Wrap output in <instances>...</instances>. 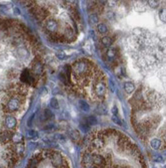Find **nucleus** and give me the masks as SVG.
<instances>
[{
    "instance_id": "obj_1",
    "label": "nucleus",
    "mask_w": 166,
    "mask_h": 168,
    "mask_svg": "<svg viewBox=\"0 0 166 168\" xmlns=\"http://www.w3.org/2000/svg\"><path fill=\"white\" fill-rule=\"evenodd\" d=\"M72 67V74L77 79H83L84 75L89 74L91 70V63L86 59H80L74 62Z\"/></svg>"
},
{
    "instance_id": "obj_2",
    "label": "nucleus",
    "mask_w": 166,
    "mask_h": 168,
    "mask_svg": "<svg viewBox=\"0 0 166 168\" xmlns=\"http://www.w3.org/2000/svg\"><path fill=\"white\" fill-rule=\"evenodd\" d=\"M24 97H20V96H17V97L11 98L7 101L6 105L3 106V110L4 112H16L20 109L22 103L24 102Z\"/></svg>"
},
{
    "instance_id": "obj_3",
    "label": "nucleus",
    "mask_w": 166,
    "mask_h": 168,
    "mask_svg": "<svg viewBox=\"0 0 166 168\" xmlns=\"http://www.w3.org/2000/svg\"><path fill=\"white\" fill-rule=\"evenodd\" d=\"M20 80H21L22 84H27V85H34L35 83L34 75L30 73V71L27 69L24 70L20 75Z\"/></svg>"
},
{
    "instance_id": "obj_4",
    "label": "nucleus",
    "mask_w": 166,
    "mask_h": 168,
    "mask_svg": "<svg viewBox=\"0 0 166 168\" xmlns=\"http://www.w3.org/2000/svg\"><path fill=\"white\" fill-rule=\"evenodd\" d=\"M45 28L50 34H56L58 30V22L53 18H49L45 21Z\"/></svg>"
},
{
    "instance_id": "obj_5",
    "label": "nucleus",
    "mask_w": 166,
    "mask_h": 168,
    "mask_svg": "<svg viewBox=\"0 0 166 168\" xmlns=\"http://www.w3.org/2000/svg\"><path fill=\"white\" fill-rule=\"evenodd\" d=\"M94 93L98 98H104L105 95H106V86H105V84L100 81L97 82L94 85Z\"/></svg>"
},
{
    "instance_id": "obj_6",
    "label": "nucleus",
    "mask_w": 166,
    "mask_h": 168,
    "mask_svg": "<svg viewBox=\"0 0 166 168\" xmlns=\"http://www.w3.org/2000/svg\"><path fill=\"white\" fill-rule=\"evenodd\" d=\"M12 135H13V132H12L11 130H8V129L1 130L0 131V143L1 144H9L11 142Z\"/></svg>"
},
{
    "instance_id": "obj_7",
    "label": "nucleus",
    "mask_w": 166,
    "mask_h": 168,
    "mask_svg": "<svg viewBox=\"0 0 166 168\" xmlns=\"http://www.w3.org/2000/svg\"><path fill=\"white\" fill-rule=\"evenodd\" d=\"M31 71H32V74L34 75H42V71H43V66L41 62L39 61V58H36L35 61L32 62L31 65Z\"/></svg>"
},
{
    "instance_id": "obj_8",
    "label": "nucleus",
    "mask_w": 166,
    "mask_h": 168,
    "mask_svg": "<svg viewBox=\"0 0 166 168\" xmlns=\"http://www.w3.org/2000/svg\"><path fill=\"white\" fill-rule=\"evenodd\" d=\"M4 125L7 128L8 130H13L14 128L17 126V120L14 117V116H7L4 120Z\"/></svg>"
},
{
    "instance_id": "obj_9",
    "label": "nucleus",
    "mask_w": 166,
    "mask_h": 168,
    "mask_svg": "<svg viewBox=\"0 0 166 168\" xmlns=\"http://www.w3.org/2000/svg\"><path fill=\"white\" fill-rule=\"evenodd\" d=\"M12 151H13V153L17 156V157L20 158L24 154V151H25V145H24V142L14 144V145L12 146Z\"/></svg>"
},
{
    "instance_id": "obj_10",
    "label": "nucleus",
    "mask_w": 166,
    "mask_h": 168,
    "mask_svg": "<svg viewBox=\"0 0 166 168\" xmlns=\"http://www.w3.org/2000/svg\"><path fill=\"white\" fill-rule=\"evenodd\" d=\"M150 146L152 147V149L158 150L161 148V146H162V141L158 138H154L150 141Z\"/></svg>"
},
{
    "instance_id": "obj_11",
    "label": "nucleus",
    "mask_w": 166,
    "mask_h": 168,
    "mask_svg": "<svg viewBox=\"0 0 166 168\" xmlns=\"http://www.w3.org/2000/svg\"><path fill=\"white\" fill-rule=\"evenodd\" d=\"M11 142L12 144H18V143H21V142H24L23 140V136L19 133H13L12 135V139H11Z\"/></svg>"
},
{
    "instance_id": "obj_12",
    "label": "nucleus",
    "mask_w": 166,
    "mask_h": 168,
    "mask_svg": "<svg viewBox=\"0 0 166 168\" xmlns=\"http://www.w3.org/2000/svg\"><path fill=\"white\" fill-rule=\"evenodd\" d=\"M124 90L127 94H132L135 91V86L134 84L131 82H126L124 84Z\"/></svg>"
},
{
    "instance_id": "obj_13",
    "label": "nucleus",
    "mask_w": 166,
    "mask_h": 168,
    "mask_svg": "<svg viewBox=\"0 0 166 168\" xmlns=\"http://www.w3.org/2000/svg\"><path fill=\"white\" fill-rule=\"evenodd\" d=\"M63 37H65V39L69 41V39H72L74 37V32H73V29H71L70 27H65L64 29V34Z\"/></svg>"
},
{
    "instance_id": "obj_14",
    "label": "nucleus",
    "mask_w": 166,
    "mask_h": 168,
    "mask_svg": "<svg viewBox=\"0 0 166 168\" xmlns=\"http://www.w3.org/2000/svg\"><path fill=\"white\" fill-rule=\"evenodd\" d=\"M97 31L100 34H106L108 32V27L105 23H98L97 24Z\"/></svg>"
},
{
    "instance_id": "obj_15",
    "label": "nucleus",
    "mask_w": 166,
    "mask_h": 168,
    "mask_svg": "<svg viewBox=\"0 0 166 168\" xmlns=\"http://www.w3.org/2000/svg\"><path fill=\"white\" fill-rule=\"evenodd\" d=\"M101 43H102V45L105 46V47H109L111 45H112V38L110 37H107V35H105L102 38H101Z\"/></svg>"
},
{
    "instance_id": "obj_16",
    "label": "nucleus",
    "mask_w": 166,
    "mask_h": 168,
    "mask_svg": "<svg viewBox=\"0 0 166 168\" xmlns=\"http://www.w3.org/2000/svg\"><path fill=\"white\" fill-rule=\"evenodd\" d=\"M106 57L108 58V61H114V59L116 58V50L115 49H111V50H108L107 53H106Z\"/></svg>"
},
{
    "instance_id": "obj_17",
    "label": "nucleus",
    "mask_w": 166,
    "mask_h": 168,
    "mask_svg": "<svg viewBox=\"0 0 166 168\" xmlns=\"http://www.w3.org/2000/svg\"><path fill=\"white\" fill-rule=\"evenodd\" d=\"M78 105H79V108L83 112H89V110H90V107H89L88 103L85 102L84 100H80V101L78 102Z\"/></svg>"
},
{
    "instance_id": "obj_18",
    "label": "nucleus",
    "mask_w": 166,
    "mask_h": 168,
    "mask_svg": "<svg viewBox=\"0 0 166 168\" xmlns=\"http://www.w3.org/2000/svg\"><path fill=\"white\" fill-rule=\"evenodd\" d=\"M54 116H53V113L50 111V110H45L43 112V115H42V119L44 121H48V120H51L53 119Z\"/></svg>"
},
{
    "instance_id": "obj_19",
    "label": "nucleus",
    "mask_w": 166,
    "mask_h": 168,
    "mask_svg": "<svg viewBox=\"0 0 166 168\" xmlns=\"http://www.w3.org/2000/svg\"><path fill=\"white\" fill-rule=\"evenodd\" d=\"M19 74H18V71L15 70V69H11L7 71V78L8 79H14L17 77Z\"/></svg>"
},
{
    "instance_id": "obj_20",
    "label": "nucleus",
    "mask_w": 166,
    "mask_h": 168,
    "mask_svg": "<svg viewBox=\"0 0 166 168\" xmlns=\"http://www.w3.org/2000/svg\"><path fill=\"white\" fill-rule=\"evenodd\" d=\"M89 19H90V22L92 24H97L99 21V16L97 13H91V15L89 16Z\"/></svg>"
},
{
    "instance_id": "obj_21",
    "label": "nucleus",
    "mask_w": 166,
    "mask_h": 168,
    "mask_svg": "<svg viewBox=\"0 0 166 168\" xmlns=\"http://www.w3.org/2000/svg\"><path fill=\"white\" fill-rule=\"evenodd\" d=\"M86 123L88 125H95V124H97V119L95 116H89L86 118Z\"/></svg>"
},
{
    "instance_id": "obj_22",
    "label": "nucleus",
    "mask_w": 166,
    "mask_h": 168,
    "mask_svg": "<svg viewBox=\"0 0 166 168\" xmlns=\"http://www.w3.org/2000/svg\"><path fill=\"white\" fill-rule=\"evenodd\" d=\"M27 137L30 139H37L38 137V133L34 130H29L27 132Z\"/></svg>"
},
{
    "instance_id": "obj_23",
    "label": "nucleus",
    "mask_w": 166,
    "mask_h": 168,
    "mask_svg": "<svg viewBox=\"0 0 166 168\" xmlns=\"http://www.w3.org/2000/svg\"><path fill=\"white\" fill-rule=\"evenodd\" d=\"M97 111L99 112V114L104 115V114L107 113V108H106V106L104 105V104H100V105L98 106V109H97Z\"/></svg>"
},
{
    "instance_id": "obj_24",
    "label": "nucleus",
    "mask_w": 166,
    "mask_h": 168,
    "mask_svg": "<svg viewBox=\"0 0 166 168\" xmlns=\"http://www.w3.org/2000/svg\"><path fill=\"white\" fill-rule=\"evenodd\" d=\"M159 18L161 19V21L166 23V8H162L159 11Z\"/></svg>"
},
{
    "instance_id": "obj_25",
    "label": "nucleus",
    "mask_w": 166,
    "mask_h": 168,
    "mask_svg": "<svg viewBox=\"0 0 166 168\" xmlns=\"http://www.w3.org/2000/svg\"><path fill=\"white\" fill-rule=\"evenodd\" d=\"M159 1L158 0H149L148 1V5L151 7V8H157L159 6Z\"/></svg>"
},
{
    "instance_id": "obj_26",
    "label": "nucleus",
    "mask_w": 166,
    "mask_h": 168,
    "mask_svg": "<svg viewBox=\"0 0 166 168\" xmlns=\"http://www.w3.org/2000/svg\"><path fill=\"white\" fill-rule=\"evenodd\" d=\"M50 106L52 108H54V109H57V108L59 107V104H58V101H57V99H51V101H50Z\"/></svg>"
},
{
    "instance_id": "obj_27",
    "label": "nucleus",
    "mask_w": 166,
    "mask_h": 168,
    "mask_svg": "<svg viewBox=\"0 0 166 168\" xmlns=\"http://www.w3.org/2000/svg\"><path fill=\"white\" fill-rule=\"evenodd\" d=\"M70 136L72 137V139H79V137H80L79 132L76 131V130H72L70 132Z\"/></svg>"
},
{
    "instance_id": "obj_28",
    "label": "nucleus",
    "mask_w": 166,
    "mask_h": 168,
    "mask_svg": "<svg viewBox=\"0 0 166 168\" xmlns=\"http://www.w3.org/2000/svg\"><path fill=\"white\" fill-rule=\"evenodd\" d=\"M112 121L116 123L117 125H122V122H121V120L118 118V116L117 115H112Z\"/></svg>"
},
{
    "instance_id": "obj_29",
    "label": "nucleus",
    "mask_w": 166,
    "mask_h": 168,
    "mask_svg": "<svg viewBox=\"0 0 166 168\" xmlns=\"http://www.w3.org/2000/svg\"><path fill=\"white\" fill-rule=\"evenodd\" d=\"M80 128H81V130H83L84 132H87V131H89L90 125H88L86 122H85V123H81V124H80Z\"/></svg>"
},
{
    "instance_id": "obj_30",
    "label": "nucleus",
    "mask_w": 166,
    "mask_h": 168,
    "mask_svg": "<svg viewBox=\"0 0 166 168\" xmlns=\"http://www.w3.org/2000/svg\"><path fill=\"white\" fill-rule=\"evenodd\" d=\"M106 17L109 19V20H113V19L115 18V14L112 12V11H109V12H107V15Z\"/></svg>"
},
{
    "instance_id": "obj_31",
    "label": "nucleus",
    "mask_w": 166,
    "mask_h": 168,
    "mask_svg": "<svg viewBox=\"0 0 166 168\" xmlns=\"http://www.w3.org/2000/svg\"><path fill=\"white\" fill-rule=\"evenodd\" d=\"M56 55H57V58L59 59H64V58H66V55H65V54H64V53H58Z\"/></svg>"
},
{
    "instance_id": "obj_32",
    "label": "nucleus",
    "mask_w": 166,
    "mask_h": 168,
    "mask_svg": "<svg viewBox=\"0 0 166 168\" xmlns=\"http://www.w3.org/2000/svg\"><path fill=\"white\" fill-rule=\"evenodd\" d=\"M155 162H162L163 161V157H161V156H156V157L153 158Z\"/></svg>"
},
{
    "instance_id": "obj_33",
    "label": "nucleus",
    "mask_w": 166,
    "mask_h": 168,
    "mask_svg": "<svg viewBox=\"0 0 166 168\" xmlns=\"http://www.w3.org/2000/svg\"><path fill=\"white\" fill-rule=\"evenodd\" d=\"M118 114V109H117L116 106H113L112 108V115H117Z\"/></svg>"
},
{
    "instance_id": "obj_34",
    "label": "nucleus",
    "mask_w": 166,
    "mask_h": 168,
    "mask_svg": "<svg viewBox=\"0 0 166 168\" xmlns=\"http://www.w3.org/2000/svg\"><path fill=\"white\" fill-rule=\"evenodd\" d=\"M163 139H164V142L166 143V133L164 134V136H163Z\"/></svg>"
}]
</instances>
